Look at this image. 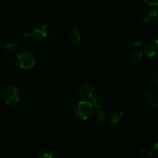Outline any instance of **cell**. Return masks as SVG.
<instances>
[{"label":"cell","mask_w":158,"mask_h":158,"mask_svg":"<svg viewBox=\"0 0 158 158\" xmlns=\"http://www.w3.org/2000/svg\"><path fill=\"white\" fill-rule=\"evenodd\" d=\"M94 106L87 100H82L79 102L74 108V114L77 118L80 120H88L94 114Z\"/></svg>","instance_id":"6da1fadb"},{"label":"cell","mask_w":158,"mask_h":158,"mask_svg":"<svg viewBox=\"0 0 158 158\" xmlns=\"http://www.w3.org/2000/svg\"><path fill=\"white\" fill-rule=\"evenodd\" d=\"M36 62L35 55L29 50H23L17 56L19 66L23 69H29L34 66Z\"/></svg>","instance_id":"7a4b0ae2"},{"label":"cell","mask_w":158,"mask_h":158,"mask_svg":"<svg viewBox=\"0 0 158 158\" xmlns=\"http://www.w3.org/2000/svg\"><path fill=\"white\" fill-rule=\"evenodd\" d=\"M3 98L6 105L15 106L20 102L21 92L19 88L15 86H9L6 88L3 92Z\"/></svg>","instance_id":"3957f363"},{"label":"cell","mask_w":158,"mask_h":158,"mask_svg":"<svg viewBox=\"0 0 158 158\" xmlns=\"http://www.w3.org/2000/svg\"><path fill=\"white\" fill-rule=\"evenodd\" d=\"M48 34V28L46 25L40 24L37 25L30 32L25 34L24 37L32 38L36 41H41L46 37Z\"/></svg>","instance_id":"277c9868"},{"label":"cell","mask_w":158,"mask_h":158,"mask_svg":"<svg viewBox=\"0 0 158 158\" xmlns=\"http://www.w3.org/2000/svg\"><path fill=\"white\" fill-rule=\"evenodd\" d=\"M144 52L149 57H154L158 56V40H148L145 43Z\"/></svg>","instance_id":"5b68a950"},{"label":"cell","mask_w":158,"mask_h":158,"mask_svg":"<svg viewBox=\"0 0 158 158\" xmlns=\"http://www.w3.org/2000/svg\"><path fill=\"white\" fill-rule=\"evenodd\" d=\"M79 95L83 100H90L94 97V88L88 83H83L79 87Z\"/></svg>","instance_id":"8992f818"},{"label":"cell","mask_w":158,"mask_h":158,"mask_svg":"<svg viewBox=\"0 0 158 158\" xmlns=\"http://www.w3.org/2000/svg\"><path fill=\"white\" fill-rule=\"evenodd\" d=\"M141 20L144 23H151L158 21V11L157 9H150L142 14Z\"/></svg>","instance_id":"52a82bcc"},{"label":"cell","mask_w":158,"mask_h":158,"mask_svg":"<svg viewBox=\"0 0 158 158\" xmlns=\"http://www.w3.org/2000/svg\"><path fill=\"white\" fill-rule=\"evenodd\" d=\"M139 93L144 94L146 96L147 100H148V102L150 104V106H152L153 108L158 107V94H157V93L147 92L145 90H140Z\"/></svg>","instance_id":"ba28073f"},{"label":"cell","mask_w":158,"mask_h":158,"mask_svg":"<svg viewBox=\"0 0 158 158\" xmlns=\"http://www.w3.org/2000/svg\"><path fill=\"white\" fill-rule=\"evenodd\" d=\"M67 39L69 41L72 43L73 45H77L81 40V36H80V33L79 31L75 28H71L68 30L67 32Z\"/></svg>","instance_id":"9c48e42d"},{"label":"cell","mask_w":158,"mask_h":158,"mask_svg":"<svg viewBox=\"0 0 158 158\" xmlns=\"http://www.w3.org/2000/svg\"><path fill=\"white\" fill-rule=\"evenodd\" d=\"M142 57H143V52L141 51H133L129 56V61L132 64H138L142 60Z\"/></svg>","instance_id":"30bf717a"},{"label":"cell","mask_w":158,"mask_h":158,"mask_svg":"<svg viewBox=\"0 0 158 158\" xmlns=\"http://www.w3.org/2000/svg\"><path fill=\"white\" fill-rule=\"evenodd\" d=\"M123 116V111L121 110H117L114 111L111 114L110 120L111 124H117L119 121L122 119Z\"/></svg>","instance_id":"8fae6325"},{"label":"cell","mask_w":158,"mask_h":158,"mask_svg":"<svg viewBox=\"0 0 158 158\" xmlns=\"http://www.w3.org/2000/svg\"><path fill=\"white\" fill-rule=\"evenodd\" d=\"M93 100H94V103L96 107H97L98 109H101L103 106L106 105V100L105 99V97L103 96L99 95L97 96V97H94L93 98Z\"/></svg>","instance_id":"7c38bea8"},{"label":"cell","mask_w":158,"mask_h":158,"mask_svg":"<svg viewBox=\"0 0 158 158\" xmlns=\"http://www.w3.org/2000/svg\"><path fill=\"white\" fill-rule=\"evenodd\" d=\"M95 121L98 124H103L106 121V114L101 110H98L95 113Z\"/></svg>","instance_id":"4fadbf2b"},{"label":"cell","mask_w":158,"mask_h":158,"mask_svg":"<svg viewBox=\"0 0 158 158\" xmlns=\"http://www.w3.org/2000/svg\"><path fill=\"white\" fill-rule=\"evenodd\" d=\"M149 83L153 88L158 89V71L151 74L149 79Z\"/></svg>","instance_id":"5bb4252c"},{"label":"cell","mask_w":158,"mask_h":158,"mask_svg":"<svg viewBox=\"0 0 158 158\" xmlns=\"http://www.w3.org/2000/svg\"><path fill=\"white\" fill-rule=\"evenodd\" d=\"M5 49L9 53H15L19 49V45L15 43H8L5 46Z\"/></svg>","instance_id":"9a60e30c"},{"label":"cell","mask_w":158,"mask_h":158,"mask_svg":"<svg viewBox=\"0 0 158 158\" xmlns=\"http://www.w3.org/2000/svg\"><path fill=\"white\" fill-rule=\"evenodd\" d=\"M37 158H54V154L51 150H43L39 154Z\"/></svg>","instance_id":"2e32d148"},{"label":"cell","mask_w":158,"mask_h":158,"mask_svg":"<svg viewBox=\"0 0 158 158\" xmlns=\"http://www.w3.org/2000/svg\"><path fill=\"white\" fill-rule=\"evenodd\" d=\"M154 149L153 148H144L142 149L141 154L145 157H151L154 154Z\"/></svg>","instance_id":"e0dca14e"},{"label":"cell","mask_w":158,"mask_h":158,"mask_svg":"<svg viewBox=\"0 0 158 158\" xmlns=\"http://www.w3.org/2000/svg\"><path fill=\"white\" fill-rule=\"evenodd\" d=\"M131 43L132 44V46H136V47H139V46H141L142 41L141 40H140L137 37H134V38H132L131 40Z\"/></svg>","instance_id":"ac0fdd59"},{"label":"cell","mask_w":158,"mask_h":158,"mask_svg":"<svg viewBox=\"0 0 158 158\" xmlns=\"http://www.w3.org/2000/svg\"><path fill=\"white\" fill-rule=\"evenodd\" d=\"M146 4H148V6H158V0H143Z\"/></svg>","instance_id":"d6986e66"},{"label":"cell","mask_w":158,"mask_h":158,"mask_svg":"<svg viewBox=\"0 0 158 158\" xmlns=\"http://www.w3.org/2000/svg\"><path fill=\"white\" fill-rule=\"evenodd\" d=\"M153 148H154V150H156V151H158V137H156V139L154 140V147H153Z\"/></svg>","instance_id":"ffe728a7"},{"label":"cell","mask_w":158,"mask_h":158,"mask_svg":"<svg viewBox=\"0 0 158 158\" xmlns=\"http://www.w3.org/2000/svg\"><path fill=\"white\" fill-rule=\"evenodd\" d=\"M3 88H4V86H3V84L2 83H0V91L2 90Z\"/></svg>","instance_id":"44dd1931"}]
</instances>
